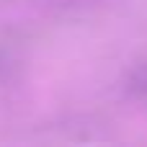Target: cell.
I'll return each mask as SVG.
<instances>
[{
    "label": "cell",
    "instance_id": "6da1fadb",
    "mask_svg": "<svg viewBox=\"0 0 147 147\" xmlns=\"http://www.w3.org/2000/svg\"><path fill=\"white\" fill-rule=\"evenodd\" d=\"M124 93L132 103L147 111V62L134 65L124 78Z\"/></svg>",
    "mask_w": 147,
    "mask_h": 147
},
{
    "label": "cell",
    "instance_id": "7a4b0ae2",
    "mask_svg": "<svg viewBox=\"0 0 147 147\" xmlns=\"http://www.w3.org/2000/svg\"><path fill=\"white\" fill-rule=\"evenodd\" d=\"M18 67H21V62H18L16 49H13L8 41H0V90H5V88L16 80Z\"/></svg>",
    "mask_w": 147,
    "mask_h": 147
},
{
    "label": "cell",
    "instance_id": "3957f363",
    "mask_svg": "<svg viewBox=\"0 0 147 147\" xmlns=\"http://www.w3.org/2000/svg\"><path fill=\"white\" fill-rule=\"evenodd\" d=\"M54 8L59 10H83V8H93V5H101L106 0H49Z\"/></svg>",
    "mask_w": 147,
    "mask_h": 147
}]
</instances>
